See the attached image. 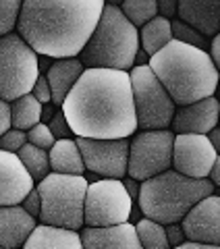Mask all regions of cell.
I'll return each instance as SVG.
<instances>
[{
	"label": "cell",
	"mask_w": 220,
	"mask_h": 249,
	"mask_svg": "<svg viewBox=\"0 0 220 249\" xmlns=\"http://www.w3.org/2000/svg\"><path fill=\"white\" fill-rule=\"evenodd\" d=\"M73 135L129 139L137 133L129 73L85 69L60 106Z\"/></svg>",
	"instance_id": "1"
},
{
	"label": "cell",
	"mask_w": 220,
	"mask_h": 249,
	"mask_svg": "<svg viewBox=\"0 0 220 249\" xmlns=\"http://www.w3.org/2000/svg\"><path fill=\"white\" fill-rule=\"evenodd\" d=\"M102 0H27L21 2L17 34L46 58H77L96 29Z\"/></svg>",
	"instance_id": "2"
},
{
	"label": "cell",
	"mask_w": 220,
	"mask_h": 249,
	"mask_svg": "<svg viewBox=\"0 0 220 249\" xmlns=\"http://www.w3.org/2000/svg\"><path fill=\"white\" fill-rule=\"evenodd\" d=\"M147 67L166 89L172 104L187 106L216 91L218 69L212 65L206 50L172 40L150 56Z\"/></svg>",
	"instance_id": "3"
},
{
	"label": "cell",
	"mask_w": 220,
	"mask_h": 249,
	"mask_svg": "<svg viewBox=\"0 0 220 249\" xmlns=\"http://www.w3.org/2000/svg\"><path fill=\"white\" fill-rule=\"evenodd\" d=\"M214 189L208 178H189L168 168L139 185V210L162 227L177 224L200 199L214 196Z\"/></svg>",
	"instance_id": "4"
},
{
	"label": "cell",
	"mask_w": 220,
	"mask_h": 249,
	"mask_svg": "<svg viewBox=\"0 0 220 249\" xmlns=\"http://www.w3.org/2000/svg\"><path fill=\"white\" fill-rule=\"evenodd\" d=\"M139 50V31L121 13L119 4H104L96 29L79 54V62L88 69H133Z\"/></svg>",
	"instance_id": "5"
},
{
	"label": "cell",
	"mask_w": 220,
	"mask_h": 249,
	"mask_svg": "<svg viewBox=\"0 0 220 249\" xmlns=\"http://www.w3.org/2000/svg\"><path fill=\"white\" fill-rule=\"evenodd\" d=\"M88 178L83 175L50 173L36 189L40 193V222L48 227L79 231L83 227V201L88 191Z\"/></svg>",
	"instance_id": "6"
},
{
	"label": "cell",
	"mask_w": 220,
	"mask_h": 249,
	"mask_svg": "<svg viewBox=\"0 0 220 249\" xmlns=\"http://www.w3.org/2000/svg\"><path fill=\"white\" fill-rule=\"evenodd\" d=\"M40 77V58L19 34L0 37V100L9 102L31 93Z\"/></svg>",
	"instance_id": "7"
},
{
	"label": "cell",
	"mask_w": 220,
	"mask_h": 249,
	"mask_svg": "<svg viewBox=\"0 0 220 249\" xmlns=\"http://www.w3.org/2000/svg\"><path fill=\"white\" fill-rule=\"evenodd\" d=\"M133 108H135L137 129L141 131H160L170 127L175 116V104L162 83L156 79L147 65L133 67L129 73Z\"/></svg>",
	"instance_id": "8"
},
{
	"label": "cell",
	"mask_w": 220,
	"mask_h": 249,
	"mask_svg": "<svg viewBox=\"0 0 220 249\" xmlns=\"http://www.w3.org/2000/svg\"><path fill=\"white\" fill-rule=\"evenodd\" d=\"M133 199L121 178H100L88 185L83 201V224L92 229L116 227L131 218Z\"/></svg>",
	"instance_id": "9"
},
{
	"label": "cell",
	"mask_w": 220,
	"mask_h": 249,
	"mask_svg": "<svg viewBox=\"0 0 220 249\" xmlns=\"http://www.w3.org/2000/svg\"><path fill=\"white\" fill-rule=\"evenodd\" d=\"M172 142L175 133L168 129L141 131L129 142L127 175L144 183L172 166Z\"/></svg>",
	"instance_id": "10"
},
{
	"label": "cell",
	"mask_w": 220,
	"mask_h": 249,
	"mask_svg": "<svg viewBox=\"0 0 220 249\" xmlns=\"http://www.w3.org/2000/svg\"><path fill=\"white\" fill-rule=\"evenodd\" d=\"M83 166L102 178H123L127 175L129 139H75Z\"/></svg>",
	"instance_id": "11"
},
{
	"label": "cell",
	"mask_w": 220,
	"mask_h": 249,
	"mask_svg": "<svg viewBox=\"0 0 220 249\" xmlns=\"http://www.w3.org/2000/svg\"><path fill=\"white\" fill-rule=\"evenodd\" d=\"M218 154L206 135H175L172 142V166L179 175L189 178H208Z\"/></svg>",
	"instance_id": "12"
},
{
	"label": "cell",
	"mask_w": 220,
	"mask_h": 249,
	"mask_svg": "<svg viewBox=\"0 0 220 249\" xmlns=\"http://www.w3.org/2000/svg\"><path fill=\"white\" fill-rule=\"evenodd\" d=\"M187 241L193 243H220V197L208 196L200 199L181 220Z\"/></svg>",
	"instance_id": "13"
},
{
	"label": "cell",
	"mask_w": 220,
	"mask_h": 249,
	"mask_svg": "<svg viewBox=\"0 0 220 249\" xmlns=\"http://www.w3.org/2000/svg\"><path fill=\"white\" fill-rule=\"evenodd\" d=\"M220 104L214 96L198 100L193 104L181 106L172 116V131L175 135H208L218 124Z\"/></svg>",
	"instance_id": "14"
},
{
	"label": "cell",
	"mask_w": 220,
	"mask_h": 249,
	"mask_svg": "<svg viewBox=\"0 0 220 249\" xmlns=\"http://www.w3.org/2000/svg\"><path fill=\"white\" fill-rule=\"evenodd\" d=\"M34 187V178L21 164L19 156L0 150V208L21 206Z\"/></svg>",
	"instance_id": "15"
},
{
	"label": "cell",
	"mask_w": 220,
	"mask_h": 249,
	"mask_svg": "<svg viewBox=\"0 0 220 249\" xmlns=\"http://www.w3.org/2000/svg\"><path fill=\"white\" fill-rule=\"evenodd\" d=\"M83 249H144L139 245L135 227L129 222L116 224V227H88L79 232Z\"/></svg>",
	"instance_id": "16"
},
{
	"label": "cell",
	"mask_w": 220,
	"mask_h": 249,
	"mask_svg": "<svg viewBox=\"0 0 220 249\" xmlns=\"http://www.w3.org/2000/svg\"><path fill=\"white\" fill-rule=\"evenodd\" d=\"M177 19L208 40L210 36L214 37L220 31V2L181 0V2H177Z\"/></svg>",
	"instance_id": "17"
},
{
	"label": "cell",
	"mask_w": 220,
	"mask_h": 249,
	"mask_svg": "<svg viewBox=\"0 0 220 249\" xmlns=\"http://www.w3.org/2000/svg\"><path fill=\"white\" fill-rule=\"evenodd\" d=\"M37 227L36 218L29 216L21 206L0 208V247L19 249Z\"/></svg>",
	"instance_id": "18"
},
{
	"label": "cell",
	"mask_w": 220,
	"mask_h": 249,
	"mask_svg": "<svg viewBox=\"0 0 220 249\" xmlns=\"http://www.w3.org/2000/svg\"><path fill=\"white\" fill-rule=\"evenodd\" d=\"M83 71H85V67L79 62V58H60L52 62L48 67V73L44 75L50 85L52 104L62 106L67 93L73 89V85L77 83V79L81 77Z\"/></svg>",
	"instance_id": "19"
},
{
	"label": "cell",
	"mask_w": 220,
	"mask_h": 249,
	"mask_svg": "<svg viewBox=\"0 0 220 249\" xmlns=\"http://www.w3.org/2000/svg\"><path fill=\"white\" fill-rule=\"evenodd\" d=\"M23 249H83L77 231L37 224L23 243Z\"/></svg>",
	"instance_id": "20"
},
{
	"label": "cell",
	"mask_w": 220,
	"mask_h": 249,
	"mask_svg": "<svg viewBox=\"0 0 220 249\" xmlns=\"http://www.w3.org/2000/svg\"><path fill=\"white\" fill-rule=\"evenodd\" d=\"M50 170L56 175H83V158L75 139H56L48 150Z\"/></svg>",
	"instance_id": "21"
},
{
	"label": "cell",
	"mask_w": 220,
	"mask_h": 249,
	"mask_svg": "<svg viewBox=\"0 0 220 249\" xmlns=\"http://www.w3.org/2000/svg\"><path fill=\"white\" fill-rule=\"evenodd\" d=\"M139 40H141V50L147 56H154L156 52H160L168 42H172L170 34V21L164 17H156L152 21H147L139 31Z\"/></svg>",
	"instance_id": "22"
},
{
	"label": "cell",
	"mask_w": 220,
	"mask_h": 249,
	"mask_svg": "<svg viewBox=\"0 0 220 249\" xmlns=\"http://www.w3.org/2000/svg\"><path fill=\"white\" fill-rule=\"evenodd\" d=\"M42 121V104L31 96L25 93L11 104V127L19 131H29Z\"/></svg>",
	"instance_id": "23"
},
{
	"label": "cell",
	"mask_w": 220,
	"mask_h": 249,
	"mask_svg": "<svg viewBox=\"0 0 220 249\" xmlns=\"http://www.w3.org/2000/svg\"><path fill=\"white\" fill-rule=\"evenodd\" d=\"M21 164L25 166V170L31 175L34 183H40L44 177L50 175V162H48V152L46 150H40V147L31 145V143H25L17 152Z\"/></svg>",
	"instance_id": "24"
},
{
	"label": "cell",
	"mask_w": 220,
	"mask_h": 249,
	"mask_svg": "<svg viewBox=\"0 0 220 249\" xmlns=\"http://www.w3.org/2000/svg\"><path fill=\"white\" fill-rule=\"evenodd\" d=\"M133 227H135L139 245L144 249H170L162 224L154 222V220H147V218H139Z\"/></svg>",
	"instance_id": "25"
},
{
	"label": "cell",
	"mask_w": 220,
	"mask_h": 249,
	"mask_svg": "<svg viewBox=\"0 0 220 249\" xmlns=\"http://www.w3.org/2000/svg\"><path fill=\"white\" fill-rule=\"evenodd\" d=\"M119 9L133 27H144L147 21H152L156 15H158L156 0H127Z\"/></svg>",
	"instance_id": "26"
},
{
	"label": "cell",
	"mask_w": 220,
	"mask_h": 249,
	"mask_svg": "<svg viewBox=\"0 0 220 249\" xmlns=\"http://www.w3.org/2000/svg\"><path fill=\"white\" fill-rule=\"evenodd\" d=\"M170 34H172V40L175 42L193 46V48L206 50V46H208L206 37H203L202 34H198L195 29H191L189 25H185V23L179 21V19H170Z\"/></svg>",
	"instance_id": "27"
},
{
	"label": "cell",
	"mask_w": 220,
	"mask_h": 249,
	"mask_svg": "<svg viewBox=\"0 0 220 249\" xmlns=\"http://www.w3.org/2000/svg\"><path fill=\"white\" fill-rule=\"evenodd\" d=\"M21 2L19 0H0V37L13 34L17 27Z\"/></svg>",
	"instance_id": "28"
},
{
	"label": "cell",
	"mask_w": 220,
	"mask_h": 249,
	"mask_svg": "<svg viewBox=\"0 0 220 249\" xmlns=\"http://www.w3.org/2000/svg\"><path fill=\"white\" fill-rule=\"evenodd\" d=\"M25 135H27V143L40 147V150H50V147L54 145V142H56L46 123H37L36 127H31Z\"/></svg>",
	"instance_id": "29"
},
{
	"label": "cell",
	"mask_w": 220,
	"mask_h": 249,
	"mask_svg": "<svg viewBox=\"0 0 220 249\" xmlns=\"http://www.w3.org/2000/svg\"><path fill=\"white\" fill-rule=\"evenodd\" d=\"M27 143V135L25 131H19V129H9L6 133L0 137V150L2 152H11V154H17L23 145Z\"/></svg>",
	"instance_id": "30"
},
{
	"label": "cell",
	"mask_w": 220,
	"mask_h": 249,
	"mask_svg": "<svg viewBox=\"0 0 220 249\" xmlns=\"http://www.w3.org/2000/svg\"><path fill=\"white\" fill-rule=\"evenodd\" d=\"M48 129H50V133L54 135V139H73V131H71L69 123H67V119H65V114L58 112V110H56V114H54L52 119H50Z\"/></svg>",
	"instance_id": "31"
},
{
	"label": "cell",
	"mask_w": 220,
	"mask_h": 249,
	"mask_svg": "<svg viewBox=\"0 0 220 249\" xmlns=\"http://www.w3.org/2000/svg\"><path fill=\"white\" fill-rule=\"evenodd\" d=\"M31 96H34L37 102H40L42 106H46V104H52V96H50V85H48V81H46V77L44 75H40L36 79V83H34V88H31Z\"/></svg>",
	"instance_id": "32"
},
{
	"label": "cell",
	"mask_w": 220,
	"mask_h": 249,
	"mask_svg": "<svg viewBox=\"0 0 220 249\" xmlns=\"http://www.w3.org/2000/svg\"><path fill=\"white\" fill-rule=\"evenodd\" d=\"M21 208L25 210V212L29 214V216H34V218H37L40 216V208H42V201H40V193H37V189L34 187L29 193H27V197L21 201Z\"/></svg>",
	"instance_id": "33"
},
{
	"label": "cell",
	"mask_w": 220,
	"mask_h": 249,
	"mask_svg": "<svg viewBox=\"0 0 220 249\" xmlns=\"http://www.w3.org/2000/svg\"><path fill=\"white\" fill-rule=\"evenodd\" d=\"M164 232H166V241H168L170 249L187 241L185 235H183V229H181L179 224H166V227H164Z\"/></svg>",
	"instance_id": "34"
},
{
	"label": "cell",
	"mask_w": 220,
	"mask_h": 249,
	"mask_svg": "<svg viewBox=\"0 0 220 249\" xmlns=\"http://www.w3.org/2000/svg\"><path fill=\"white\" fill-rule=\"evenodd\" d=\"M11 129V104L0 100V137Z\"/></svg>",
	"instance_id": "35"
},
{
	"label": "cell",
	"mask_w": 220,
	"mask_h": 249,
	"mask_svg": "<svg viewBox=\"0 0 220 249\" xmlns=\"http://www.w3.org/2000/svg\"><path fill=\"white\" fill-rule=\"evenodd\" d=\"M156 4H158V17L170 21L177 15V0H162V2H156Z\"/></svg>",
	"instance_id": "36"
},
{
	"label": "cell",
	"mask_w": 220,
	"mask_h": 249,
	"mask_svg": "<svg viewBox=\"0 0 220 249\" xmlns=\"http://www.w3.org/2000/svg\"><path fill=\"white\" fill-rule=\"evenodd\" d=\"M208 56H210V60H212V65L218 69V67H220V36H214V37H212Z\"/></svg>",
	"instance_id": "37"
},
{
	"label": "cell",
	"mask_w": 220,
	"mask_h": 249,
	"mask_svg": "<svg viewBox=\"0 0 220 249\" xmlns=\"http://www.w3.org/2000/svg\"><path fill=\"white\" fill-rule=\"evenodd\" d=\"M123 185H125V189H127L129 197H131L133 201H135V199L139 197V183L135 181V178H125Z\"/></svg>",
	"instance_id": "38"
},
{
	"label": "cell",
	"mask_w": 220,
	"mask_h": 249,
	"mask_svg": "<svg viewBox=\"0 0 220 249\" xmlns=\"http://www.w3.org/2000/svg\"><path fill=\"white\" fill-rule=\"evenodd\" d=\"M208 181L214 185V187H218L220 185V158H216V162L212 164V168H210V173H208Z\"/></svg>",
	"instance_id": "39"
},
{
	"label": "cell",
	"mask_w": 220,
	"mask_h": 249,
	"mask_svg": "<svg viewBox=\"0 0 220 249\" xmlns=\"http://www.w3.org/2000/svg\"><path fill=\"white\" fill-rule=\"evenodd\" d=\"M172 249H220L218 245H210V243H193V241H185Z\"/></svg>",
	"instance_id": "40"
},
{
	"label": "cell",
	"mask_w": 220,
	"mask_h": 249,
	"mask_svg": "<svg viewBox=\"0 0 220 249\" xmlns=\"http://www.w3.org/2000/svg\"><path fill=\"white\" fill-rule=\"evenodd\" d=\"M206 137H208L210 145L214 147V150H216V154H218V150H220V131H218V129H212V131H210V133H208Z\"/></svg>",
	"instance_id": "41"
},
{
	"label": "cell",
	"mask_w": 220,
	"mask_h": 249,
	"mask_svg": "<svg viewBox=\"0 0 220 249\" xmlns=\"http://www.w3.org/2000/svg\"><path fill=\"white\" fill-rule=\"evenodd\" d=\"M56 114V110H54V106L52 104H46V106H42V121L40 123H44V121H48L50 123V119Z\"/></svg>",
	"instance_id": "42"
},
{
	"label": "cell",
	"mask_w": 220,
	"mask_h": 249,
	"mask_svg": "<svg viewBox=\"0 0 220 249\" xmlns=\"http://www.w3.org/2000/svg\"><path fill=\"white\" fill-rule=\"evenodd\" d=\"M0 249H2V247H0Z\"/></svg>",
	"instance_id": "43"
}]
</instances>
